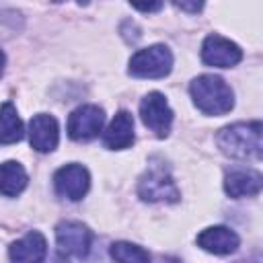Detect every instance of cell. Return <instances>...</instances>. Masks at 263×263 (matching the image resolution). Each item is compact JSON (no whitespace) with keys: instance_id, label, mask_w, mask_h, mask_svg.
<instances>
[{"instance_id":"5","label":"cell","mask_w":263,"mask_h":263,"mask_svg":"<svg viewBox=\"0 0 263 263\" xmlns=\"http://www.w3.org/2000/svg\"><path fill=\"white\" fill-rule=\"evenodd\" d=\"M55 240L58 249L62 255H72V257H86L92 245V232L88 226L76 220H66L55 226Z\"/></svg>"},{"instance_id":"4","label":"cell","mask_w":263,"mask_h":263,"mask_svg":"<svg viewBox=\"0 0 263 263\" xmlns=\"http://www.w3.org/2000/svg\"><path fill=\"white\" fill-rule=\"evenodd\" d=\"M138 195L144 201H168V203H175L181 197L171 173L164 166H150L142 175L138 183Z\"/></svg>"},{"instance_id":"11","label":"cell","mask_w":263,"mask_h":263,"mask_svg":"<svg viewBox=\"0 0 263 263\" xmlns=\"http://www.w3.org/2000/svg\"><path fill=\"white\" fill-rule=\"evenodd\" d=\"M10 263H43L47 257V242L45 236L37 230L27 232L23 238L8 247Z\"/></svg>"},{"instance_id":"12","label":"cell","mask_w":263,"mask_h":263,"mask_svg":"<svg viewBox=\"0 0 263 263\" xmlns=\"http://www.w3.org/2000/svg\"><path fill=\"white\" fill-rule=\"evenodd\" d=\"M197 245L214 255H230L238 249L240 238L234 230L226 226H210L197 234Z\"/></svg>"},{"instance_id":"3","label":"cell","mask_w":263,"mask_h":263,"mask_svg":"<svg viewBox=\"0 0 263 263\" xmlns=\"http://www.w3.org/2000/svg\"><path fill=\"white\" fill-rule=\"evenodd\" d=\"M171 70L173 53L162 43L138 49L129 60V74L136 78H164Z\"/></svg>"},{"instance_id":"17","label":"cell","mask_w":263,"mask_h":263,"mask_svg":"<svg viewBox=\"0 0 263 263\" xmlns=\"http://www.w3.org/2000/svg\"><path fill=\"white\" fill-rule=\"evenodd\" d=\"M109 255L113 263H150V255L144 247L134 245V242H113L109 249Z\"/></svg>"},{"instance_id":"15","label":"cell","mask_w":263,"mask_h":263,"mask_svg":"<svg viewBox=\"0 0 263 263\" xmlns=\"http://www.w3.org/2000/svg\"><path fill=\"white\" fill-rule=\"evenodd\" d=\"M27 171L16 160H6L0 164V195L14 197L27 187Z\"/></svg>"},{"instance_id":"1","label":"cell","mask_w":263,"mask_h":263,"mask_svg":"<svg viewBox=\"0 0 263 263\" xmlns=\"http://www.w3.org/2000/svg\"><path fill=\"white\" fill-rule=\"evenodd\" d=\"M189 92L195 107L205 115H224L234 107L232 88L214 74L197 76L189 84Z\"/></svg>"},{"instance_id":"9","label":"cell","mask_w":263,"mask_h":263,"mask_svg":"<svg viewBox=\"0 0 263 263\" xmlns=\"http://www.w3.org/2000/svg\"><path fill=\"white\" fill-rule=\"evenodd\" d=\"M105 123V113L97 105H82L74 109L68 117V136L72 140L84 142L99 136L101 127Z\"/></svg>"},{"instance_id":"6","label":"cell","mask_w":263,"mask_h":263,"mask_svg":"<svg viewBox=\"0 0 263 263\" xmlns=\"http://www.w3.org/2000/svg\"><path fill=\"white\" fill-rule=\"evenodd\" d=\"M140 115L144 125L154 132L158 138L168 136L171 123H173V109L168 107V101L160 92H148L140 103Z\"/></svg>"},{"instance_id":"18","label":"cell","mask_w":263,"mask_h":263,"mask_svg":"<svg viewBox=\"0 0 263 263\" xmlns=\"http://www.w3.org/2000/svg\"><path fill=\"white\" fill-rule=\"evenodd\" d=\"M134 8H138V10H144V12H152V10H158V8H162V4H160V2H156V4H134Z\"/></svg>"},{"instance_id":"14","label":"cell","mask_w":263,"mask_h":263,"mask_svg":"<svg viewBox=\"0 0 263 263\" xmlns=\"http://www.w3.org/2000/svg\"><path fill=\"white\" fill-rule=\"evenodd\" d=\"M261 175L251 168H234L224 179V191L238 199V197H253L261 191Z\"/></svg>"},{"instance_id":"21","label":"cell","mask_w":263,"mask_h":263,"mask_svg":"<svg viewBox=\"0 0 263 263\" xmlns=\"http://www.w3.org/2000/svg\"><path fill=\"white\" fill-rule=\"evenodd\" d=\"M53 263H68V261H66V259L60 255V257H55V261H53Z\"/></svg>"},{"instance_id":"8","label":"cell","mask_w":263,"mask_h":263,"mask_svg":"<svg viewBox=\"0 0 263 263\" xmlns=\"http://www.w3.org/2000/svg\"><path fill=\"white\" fill-rule=\"evenodd\" d=\"M201 60L214 68H232L242 60V49L234 41L214 33L201 43Z\"/></svg>"},{"instance_id":"2","label":"cell","mask_w":263,"mask_h":263,"mask_svg":"<svg viewBox=\"0 0 263 263\" xmlns=\"http://www.w3.org/2000/svg\"><path fill=\"white\" fill-rule=\"evenodd\" d=\"M220 150L232 158H261V121H240L220 129Z\"/></svg>"},{"instance_id":"20","label":"cell","mask_w":263,"mask_h":263,"mask_svg":"<svg viewBox=\"0 0 263 263\" xmlns=\"http://www.w3.org/2000/svg\"><path fill=\"white\" fill-rule=\"evenodd\" d=\"M4 62H6V58H4V53H2V49H0V74H2V70H4Z\"/></svg>"},{"instance_id":"19","label":"cell","mask_w":263,"mask_h":263,"mask_svg":"<svg viewBox=\"0 0 263 263\" xmlns=\"http://www.w3.org/2000/svg\"><path fill=\"white\" fill-rule=\"evenodd\" d=\"M177 8H183V10H193V12H197L199 8H201V4H175Z\"/></svg>"},{"instance_id":"7","label":"cell","mask_w":263,"mask_h":263,"mask_svg":"<svg viewBox=\"0 0 263 263\" xmlns=\"http://www.w3.org/2000/svg\"><path fill=\"white\" fill-rule=\"evenodd\" d=\"M53 187L60 197L78 201L86 195V191L90 187V175L82 164L72 162V164L58 168V173L53 175Z\"/></svg>"},{"instance_id":"10","label":"cell","mask_w":263,"mask_h":263,"mask_svg":"<svg viewBox=\"0 0 263 263\" xmlns=\"http://www.w3.org/2000/svg\"><path fill=\"white\" fill-rule=\"evenodd\" d=\"M60 140V129L58 121L53 115L39 113L33 115L29 121V142L37 152H51L55 150Z\"/></svg>"},{"instance_id":"16","label":"cell","mask_w":263,"mask_h":263,"mask_svg":"<svg viewBox=\"0 0 263 263\" xmlns=\"http://www.w3.org/2000/svg\"><path fill=\"white\" fill-rule=\"evenodd\" d=\"M25 136L23 121L16 113V107L6 101L0 105V144H14Z\"/></svg>"},{"instance_id":"13","label":"cell","mask_w":263,"mask_h":263,"mask_svg":"<svg viewBox=\"0 0 263 263\" xmlns=\"http://www.w3.org/2000/svg\"><path fill=\"white\" fill-rule=\"evenodd\" d=\"M132 142H134V117L127 111H119L107 125L103 134V144L111 150H123L129 148Z\"/></svg>"}]
</instances>
